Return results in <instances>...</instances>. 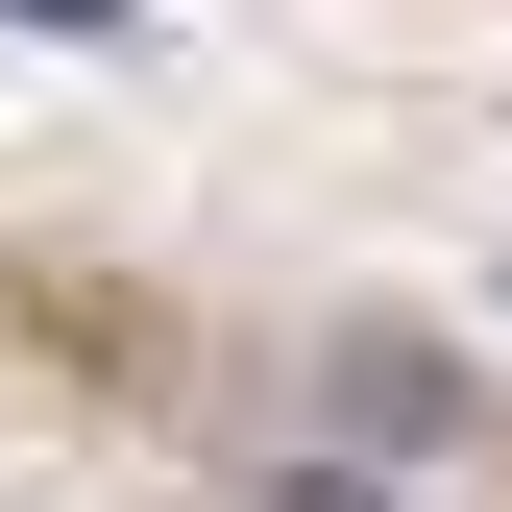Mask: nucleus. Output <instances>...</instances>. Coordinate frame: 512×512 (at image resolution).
<instances>
[{
    "label": "nucleus",
    "mask_w": 512,
    "mask_h": 512,
    "mask_svg": "<svg viewBox=\"0 0 512 512\" xmlns=\"http://www.w3.org/2000/svg\"><path fill=\"white\" fill-rule=\"evenodd\" d=\"M293 512H391V488H342V464H293Z\"/></svg>",
    "instance_id": "nucleus-2"
},
{
    "label": "nucleus",
    "mask_w": 512,
    "mask_h": 512,
    "mask_svg": "<svg viewBox=\"0 0 512 512\" xmlns=\"http://www.w3.org/2000/svg\"><path fill=\"white\" fill-rule=\"evenodd\" d=\"M0 25H49V49H147V0H0Z\"/></svg>",
    "instance_id": "nucleus-1"
}]
</instances>
